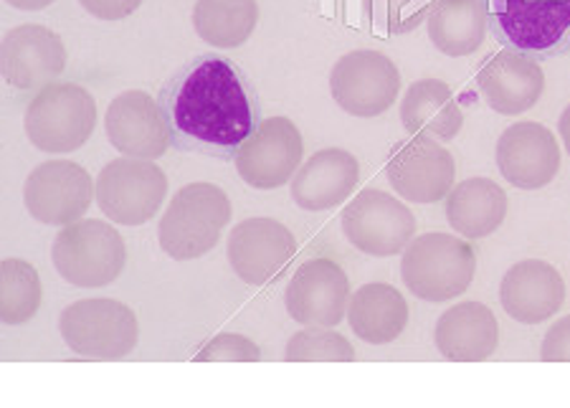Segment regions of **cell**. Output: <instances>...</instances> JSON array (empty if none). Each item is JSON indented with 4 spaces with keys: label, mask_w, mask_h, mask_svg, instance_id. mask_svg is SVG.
Returning a JSON list of instances; mask_svg holds the SVG:
<instances>
[{
    "label": "cell",
    "mask_w": 570,
    "mask_h": 408,
    "mask_svg": "<svg viewBox=\"0 0 570 408\" xmlns=\"http://www.w3.org/2000/svg\"><path fill=\"white\" fill-rule=\"evenodd\" d=\"M170 145L180 153L232 161L264 123L259 89L236 61L198 54L158 91Z\"/></svg>",
    "instance_id": "obj_1"
},
{
    "label": "cell",
    "mask_w": 570,
    "mask_h": 408,
    "mask_svg": "<svg viewBox=\"0 0 570 408\" xmlns=\"http://www.w3.org/2000/svg\"><path fill=\"white\" fill-rule=\"evenodd\" d=\"M487 29L504 49L548 61L570 49V0H484Z\"/></svg>",
    "instance_id": "obj_2"
},
{
    "label": "cell",
    "mask_w": 570,
    "mask_h": 408,
    "mask_svg": "<svg viewBox=\"0 0 570 408\" xmlns=\"http://www.w3.org/2000/svg\"><path fill=\"white\" fill-rule=\"evenodd\" d=\"M476 254L469 239L434 231L413 239L401 256V280L419 300L441 304L462 297L474 282Z\"/></svg>",
    "instance_id": "obj_3"
},
{
    "label": "cell",
    "mask_w": 570,
    "mask_h": 408,
    "mask_svg": "<svg viewBox=\"0 0 570 408\" xmlns=\"http://www.w3.org/2000/svg\"><path fill=\"white\" fill-rule=\"evenodd\" d=\"M232 201L214 183H190L173 196L158 226L160 249L176 262L214 252L232 221Z\"/></svg>",
    "instance_id": "obj_4"
},
{
    "label": "cell",
    "mask_w": 570,
    "mask_h": 408,
    "mask_svg": "<svg viewBox=\"0 0 570 408\" xmlns=\"http://www.w3.org/2000/svg\"><path fill=\"white\" fill-rule=\"evenodd\" d=\"M51 259L67 284L99 290L125 272L127 244L112 224L99 218H79L63 226L53 239Z\"/></svg>",
    "instance_id": "obj_5"
},
{
    "label": "cell",
    "mask_w": 570,
    "mask_h": 408,
    "mask_svg": "<svg viewBox=\"0 0 570 408\" xmlns=\"http://www.w3.org/2000/svg\"><path fill=\"white\" fill-rule=\"evenodd\" d=\"M97 125L95 97L71 81H51L31 99L26 135L43 153H73L85 145Z\"/></svg>",
    "instance_id": "obj_6"
},
{
    "label": "cell",
    "mask_w": 570,
    "mask_h": 408,
    "mask_svg": "<svg viewBox=\"0 0 570 408\" xmlns=\"http://www.w3.org/2000/svg\"><path fill=\"white\" fill-rule=\"evenodd\" d=\"M61 338L81 358L122 360L137 346V318L117 300H79L61 312Z\"/></svg>",
    "instance_id": "obj_7"
},
{
    "label": "cell",
    "mask_w": 570,
    "mask_h": 408,
    "mask_svg": "<svg viewBox=\"0 0 570 408\" xmlns=\"http://www.w3.org/2000/svg\"><path fill=\"white\" fill-rule=\"evenodd\" d=\"M343 234L367 256H395L416 236V216L389 193L365 188L343 211Z\"/></svg>",
    "instance_id": "obj_8"
},
{
    "label": "cell",
    "mask_w": 570,
    "mask_h": 408,
    "mask_svg": "<svg viewBox=\"0 0 570 408\" xmlns=\"http://www.w3.org/2000/svg\"><path fill=\"white\" fill-rule=\"evenodd\" d=\"M168 178L150 161L107 163L97 178V203L112 224L142 226L160 211Z\"/></svg>",
    "instance_id": "obj_9"
},
{
    "label": "cell",
    "mask_w": 570,
    "mask_h": 408,
    "mask_svg": "<svg viewBox=\"0 0 570 408\" xmlns=\"http://www.w3.org/2000/svg\"><path fill=\"white\" fill-rule=\"evenodd\" d=\"M330 91L343 113L379 117L389 113L401 91V74L391 57L373 49H357L340 59L330 74Z\"/></svg>",
    "instance_id": "obj_10"
},
{
    "label": "cell",
    "mask_w": 570,
    "mask_h": 408,
    "mask_svg": "<svg viewBox=\"0 0 570 408\" xmlns=\"http://www.w3.org/2000/svg\"><path fill=\"white\" fill-rule=\"evenodd\" d=\"M385 178L403 201L431 206L452 193L456 163L441 143L431 137H411L391 150Z\"/></svg>",
    "instance_id": "obj_11"
},
{
    "label": "cell",
    "mask_w": 570,
    "mask_h": 408,
    "mask_svg": "<svg viewBox=\"0 0 570 408\" xmlns=\"http://www.w3.org/2000/svg\"><path fill=\"white\" fill-rule=\"evenodd\" d=\"M305 143L289 117H266L236 153V173L256 191H277L299 171Z\"/></svg>",
    "instance_id": "obj_12"
},
{
    "label": "cell",
    "mask_w": 570,
    "mask_h": 408,
    "mask_svg": "<svg viewBox=\"0 0 570 408\" xmlns=\"http://www.w3.org/2000/svg\"><path fill=\"white\" fill-rule=\"evenodd\" d=\"M351 280L345 269L327 256L307 259L287 284L284 304L294 322L305 328H335L351 308Z\"/></svg>",
    "instance_id": "obj_13"
},
{
    "label": "cell",
    "mask_w": 570,
    "mask_h": 408,
    "mask_svg": "<svg viewBox=\"0 0 570 408\" xmlns=\"http://www.w3.org/2000/svg\"><path fill=\"white\" fill-rule=\"evenodd\" d=\"M97 196V183L77 163L49 161L36 168L23 188L31 216L43 226H69L79 221Z\"/></svg>",
    "instance_id": "obj_14"
},
{
    "label": "cell",
    "mask_w": 570,
    "mask_h": 408,
    "mask_svg": "<svg viewBox=\"0 0 570 408\" xmlns=\"http://www.w3.org/2000/svg\"><path fill=\"white\" fill-rule=\"evenodd\" d=\"M297 256V239L274 218H246L228 236V262L236 276L252 286H266Z\"/></svg>",
    "instance_id": "obj_15"
},
{
    "label": "cell",
    "mask_w": 570,
    "mask_h": 408,
    "mask_svg": "<svg viewBox=\"0 0 570 408\" xmlns=\"http://www.w3.org/2000/svg\"><path fill=\"white\" fill-rule=\"evenodd\" d=\"M3 77L21 91L43 89L67 69V46L61 36L46 26H18L8 31L0 49Z\"/></svg>",
    "instance_id": "obj_16"
},
{
    "label": "cell",
    "mask_w": 570,
    "mask_h": 408,
    "mask_svg": "<svg viewBox=\"0 0 570 408\" xmlns=\"http://www.w3.org/2000/svg\"><path fill=\"white\" fill-rule=\"evenodd\" d=\"M498 168L502 178L514 188H546L560 171L556 135L538 123H518L508 127L498 143Z\"/></svg>",
    "instance_id": "obj_17"
},
{
    "label": "cell",
    "mask_w": 570,
    "mask_h": 408,
    "mask_svg": "<svg viewBox=\"0 0 570 408\" xmlns=\"http://www.w3.org/2000/svg\"><path fill=\"white\" fill-rule=\"evenodd\" d=\"M105 125L115 150L137 161H158L173 147L158 99L140 89L119 95L107 109Z\"/></svg>",
    "instance_id": "obj_18"
},
{
    "label": "cell",
    "mask_w": 570,
    "mask_h": 408,
    "mask_svg": "<svg viewBox=\"0 0 570 408\" xmlns=\"http://www.w3.org/2000/svg\"><path fill=\"white\" fill-rule=\"evenodd\" d=\"M476 87L490 109L500 115H522L538 105L546 89V74L535 59L504 49L476 71Z\"/></svg>",
    "instance_id": "obj_19"
},
{
    "label": "cell",
    "mask_w": 570,
    "mask_h": 408,
    "mask_svg": "<svg viewBox=\"0 0 570 408\" xmlns=\"http://www.w3.org/2000/svg\"><path fill=\"white\" fill-rule=\"evenodd\" d=\"M500 302L504 312L522 324L546 322L566 302L563 276L542 259H525L502 276Z\"/></svg>",
    "instance_id": "obj_20"
},
{
    "label": "cell",
    "mask_w": 570,
    "mask_h": 408,
    "mask_svg": "<svg viewBox=\"0 0 570 408\" xmlns=\"http://www.w3.org/2000/svg\"><path fill=\"white\" fill-rule=\"evenodd\" d=\"M361 181V165L343 147H327L299 165L292 178V198L302 211H330L353 196Z\"/></svg>",
    "instance_id": "obj_21"
},
{
    "label": "cell",
    "mask_w": 570,
    "mask_h": 408,
    "mask_svg": "<svg viewBox=\"0 0 570 408\" xmlns=\"http://www.w3.org/2000/svg\"><path fill=\"white\" fill-rule=\"evenodd\" d=\"M434 342L452 363H482L500 346V322L482 302L454 304L439 318Z\"/></svg>",
    "instance_id": "obj_22"
},
{
    "label": "cell",
    "mask_w": 570,
    "mask_h": 408,
    "mask_svg": "<svg viewBox=\"0 0 570 408\" xmlns=\"http://www.w3.org/2000/svg\"><path fill=\"white\" fill-rule=\"evenodd\" d=\"M401 123L413 137L449 143L462 129L464 115L449 85L439 79H421L413 81L401 101Z\"/></svg>",
    "instance_id": "obj_23"
},
{
    "label": "cell",
    "mask_w": 570,
    "mask_h": 408,
    "mask_svg": "<svg viewBox=\"0 0 570 408\" xmlns=\"http://www.w3.org/2000/svg\"><path fill=\"white\" fill-rule=\"evenodd\" d=\"M446 221L464 239H487L508 218V193L490 178H466L444 198Z\"/></svg>",
    "instance_id": "obj_24"
},
{
    "label": "cell",
    "mask_w": 570,
    "mask_h": 408,
    "mask_svg": "<svg viewBox=\"0 0 570 408\" xmlns=\"http://www.w3.org/2000/svg\"><path fill=\"white\" fill-rule=\"evenodd\" d=\"M409 318L406 297L385 282L363 284L351 297V308H347L351 330L367 346H389L401 338Z\"/></svg>",
    "instance_id": "obj_25"
},
{
    "label": "cell",
    "mask_w": 570,
    "mask_h": 408,
    "mask_svg": "<svg viewBox=\"0 0 570 408\" xmlns=\"http://www.w3.org/2000/svg\"><path fill=\"white\" fill-rule=\"evenodd\" d=\"M429 39L446 57H469L487 39L484 0H434L426 21Z\"/></svg>",
    "instance_id": "obj_26"
},
{
    "label": "cell",
    "mask_w": 570,
    "mask_h": 408,
    "mask_svg": "<svg viewBox=\"0 0 570 408\" xmlns=\"http://www.w3.org/2000/svg\"><path fill=\"white\" fill-rule=\"evenodd\" d=\"M256 0H198L193 8V26L200 39L218 49H236L256 29Z\"/></svg>",
    "instance_id": "obj_27"
},
{
    "label": "cell",
    "mask_w": 570,
    "mask_h": 408,
    "mask_svg": "<svg viewBox=\"0 0 570 408\" xmlns=\"http://www.w3.org/2000/svg\"><path fill=\"white\" fill-rule=\"evenodd\" d=\"M41 308L39 272L23 259H6L0 264V320L3 324H26Z\"/></svg>",
    "instance_id": "obj_28"
},
{
    "label": "cell",
    "mask_w": 570,
    "mask_h": 408,
    "mask_svg": "<svg viewBox=\"0 0 570 408\" xmlns=\"http://www.w3.org/2000/svg\"><path fill=\"white\" fill-rule=\"evenodd\" d=\"M284 360L289 363H351L355 350L347 338L333 328H305L294 332L284 350Z\"/></svg>",
    "instance_id": "obj_29"
},
{
    "label": "cell",
    "mask_w": 570,
    "mask_h": 408,
    "mask_svg": "<svg viewBox=\"0 0 570 408\" xmlns=\"http://www.w3.org/2000/svg\"><path fill=\"white\" fill-rule=\"evenodd\" d=\"M259 358V348L254 346V340L236 336V332H224L204 346L196 356V363H256Z\"/></svg>",
    "instance_id": "obj_30"
},
{
    "label": "cell",
    "mask_w": 570,
    "mask_h": 408,
    "mask_svg": "<svg viewBox=\"0 0 570 408\" xmlns=\"http://www.w3.org/2000/svg\"><path fill=\"white\" fill-rule=\"evenodd\" d=\"M540 358L546 363H570V314L550 324L546 338H542Z\"/></svg>",
    "instance_id": "obj_31"
},
{
    "label": "cell",
    "mask_w": 570,
    "mask_h": 408,
    "mask_svg": "<svg viewBox=\"0 0 570 408\" xmlns=\"http://www.w3.org/2000/svg\"><path fill=\"white\" fill-rule=\"evenodd\" d=\"M79 3L99 21H122L142 6V0H79Z\"/></svg>",
    "instance_id": "obj_32"
},
{
    "label": "cell",
    "mask_w": 570,
    "mask_h": 408,
    "mask_svg": "<svg viewBox=\"0 0 570 408\" xmlns=\"http://www.w3.org/2000/svg\"><path fill=\"white\" fill-rule=\"evenodd\" d=\"M6 3L18 8V11H43V8H49L53 0H6Z\"/></svg>",
    "instance_id": "obj_33"
},
{
    "label": "cell",
    "mask_w": 570,
    "mask_h": 408,
    "mask_svg": "<svg viewBox=\"0 0 570 408\" xmlns=\"http://www.w3.org/2000/svg\"><path fill=\"white\" fill-rule=\"evenodd\" d=\"M558 129H560V137H563V143H566V150L570 153V105L563 109V115H560Z\"/></svg>",
    "instance_id": "obj_34"
}]
</instances>
